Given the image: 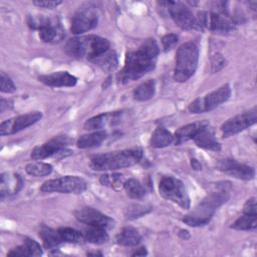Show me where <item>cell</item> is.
<instances>
[{"label": "cell", "instance_id": "obj_12", "mask_svg": "<svg viewBox=\"0 0 257 257\" xmlns=\"http://www.w3.org/2000/svg\"><path fill=\"white\" fill-rule=\"evenodd\" d=\"M257 120V107L253 106L251 109L239 113L228 120H226L221 125V133L224 138L234 136L249 126L256 123Z\"/></svg>", "mask_w": 257, "mask_h": 257}, {"label": "cell", "instance_id": "obj_43", "mask_svg": "<svg viewBox=\"0 0 257 257\" xmlns=\"http://www.w3.org/2000/svg\"><path fill=\"white\" fill-rule=\"evenodd\" d=\"M147 254H148V252H147L146 248H145V247H142V248H140L139 250H137L136 252H134V253L132 254V256H145V255H147Z\"/></svg>", "mask_w": 257, "mask_h": 257}, {"label": "cell", "instance_id": "obj_5", "mask_svg": "<svg viewBox=\"0 0 257 257\" xmlns=\"http://www.w3.org/2000/svg\"><path fill=\"white\" fill-rule=\"evenodd\" d=\"M199 60V48L194 41L183 43L176 52L174 79L185 82L192 77L197 69Z\"/></svg>", "mask_w": 257, "mask_h": 257}, {"label": "cell", "instance_id": "obj_16", "mask_svg": "<svg viewBox=\"0 0 257 257\" xmlns=\"http://www.w3.org/2000/svg\"><path fill=\"white\" fill-rule=\"evenodd\" d=\"M98 16L90 7L79 9L71 19V32L73 34H81L96 27Z\"/></svg>", "mask_w": 257, "mask_h": 257}, {"label": "cell", "instance_id": "obj_41", "mask_svg": "<svg viewBox=\"0 0 257 257\" xmlns=\"http://www.w3.org/2000/svg\"><path fill=\"white\" fill-rule=\"evenodd\" d=\"M12 106H13V102L10 99H4V98L1 99V101H0V111L1 112H4L5 110L12 108Z\"/></svg>", "mask_w": 257, "mask_h": 257}, {"label": "cell", "instance_id": "obj_39", "mask_svg": "<svg viewBox=\"0 0 257 257\" xmlns=\"http://www.w3.org/2000/svg\"><path fill=\"white\" fill-rule=\"evenodd\" d=\"M179 40V37L177 34L174 33H169L166 34L163 38H162V44H163V48L165 51L170 50L172 47H174L177 42Z\"/></svg>", "mask_w": 257, "mask_h": 257}, {"label": "cell", "instance_id": "obj_27", "mask_svg": "<svg viewBox=\"0 0 257 257\" xmlns=\"http://www.w3.org/2000/svg\"><path fill=\"white\" fill-rule=\"evenodd\" d=\"M257 226V212L243 211V214L231 225V228L238 231L255 230Z\"/></svg>", "mask_w": 257, "mask_h": 257}, {"label": "cell", "instance_id": "obj_30", "mask_svg": "<svg viewBox=\"0 0 257 257\" xmlns=\"http://www.w3.org/2000/svg\"><path fill=\"white\" fill-rule=\"evenodd\" d=\"M156 91V82L154 79H148L147 81L142 82L140 85H138L134 92L133 96L134 99L138 101H146L151 99L155 95Z\"/></svg>", "mask_w": 257, "mask_h": 257}, {"label": "cell", "instance_id": "obj_18", "mask_svg": "<svg viewBox=\"0 0 257 257\" xmlns=\"http://www.w3.org/2000/svg\"><path fill=\"white\" fill-rule=\"evenodd\" d=\"M121 115V111H107L99 113L95 116H92L88 118L84 124L83 127L86 131H101L106 125L115 124L119 121Z\"/></svg>", "mask_w": 257, "mask_h": 257}, {"label": "cell", "instance_id": "obj_25", "mask_svg": "<svg viewBox=\"0 0 257 257\" xmlns=\"http://www.w3.org/2000/svg\"><path fill=\"white\" fill-rule=\"evenodd\" d=\"M39 237L41 238L43 246L46 249H54L63 242L58 230L56 231L47 226L41 227L39 231Z\"/></svg>", "mask_w": 257, "mask_h": 257}, {"label": "cell", "instance_id": "obj_17", "mask_svg": "<svg viewBox=\"0 0 257 257\" xmlns=\"http://www.w3.org/2000/svg\"><path fill=\"white\" fill-rule=\"evenodd\" d=\"M73 214L79 222L88 226H100L106 229L113 226V220L110 217L90 207L79 208L75 210Z\"/></svg>", "mask_w": 257, "mask_h": 257}, {"label": "cell", "instance_id": "obj_8", "mask_svg": "<svg viewBox=\"0 0 257 257\" xmlns=\"http://www.w3.org/2000/svg\"><path fill=\"white\" fill-rule=\"evenodd\" d=\"M159 192L163 198L176 203L181 208L190 209V198L181 180L174 177H164L160 181Z\"/></svg>", "mask_w": 257, "mask_h": 257}, {"label": "cell", "instance_id": "obj_11", "mask_svg": "<svg viewBox=\"0 0 257 257\" xmlns=\"http://www.w3.org/2000/svg\"><path fill=\"white\" fill-rule=\"evenodd\" d=\"M159 5L164 6L175 23L185 30H198L197 18L191 9L180 1H161Z\"/></svg>", "mask_w": 257, "mask_h": 257}, {"label": "cell", "instance_id": "obj_45", "mask_svg": "<svg viewBox=\"0 0 257 257\" xmlns=\"http://www.w3.org/2000/svg\"><path fill=\"white\" fill-rule=\"evenodd\" d=\"M87 255H88V256H91V255H93V256H97V255H98V256H102V254H101L100 252H88Z\"/></svg>", "mask_w": 257, "mask_h": 257}, {"label": "cell", "instance_id": "obj_36", "mask_svg": "<svg viewBox=\"0 0 257 257\" xmlns=\"http://www.w3.org/2000/svg\"><path fill=\"white\" fill-rule=\"evenodd\" d=\"M151 211V207L147 206H142V205H134L130 208L126 209V218L128 219H135L143 216L144 214H147L148 212Z\"/></svg>", "mask_w": 257, "mask_h": 257}, {"label": "cell", "instance_id": "obj_15", "mask_svg": "<svg viewBox=\"0 0 257 257\" xmlns=\"http://www.w3.org/2000/svg\"><path fill=\"white\" fill-rule=\"evenodd\" d=\"M216 168L226 175L243 181H249L255 177V170L252 167L233 159L219 160L216 164Z\"/></svg>", "mask_w": 257, "mask_h": 257}, {"label": "cell", "instance_id": "obj_35", "mask_svg": "<svg viewBox=\"0 0 257 257\" xmlns=\"http://www.w3.org/2000/svg\"><path fill=\"white\" fill-rule=\"evenodd\" d=\"M99 182L102 186L111 188V189H119L121 186L123 187V176L118 173L112 174H103L99 178Z\"/></svg>", "mask_w": 257, "mask_h": 257}, {"label": "cell", "instance_id": "obj_33", "mask_svg": "<svg viewBox=\"0 0 257 257\" xmlns=\"http://www.w3.org/2000/svg\"><path fill=\"white\" fill-rule=\"evenodd\" d=\"M53 168L48 163L43 162H33L25 167V171L28 175L33 177H44L51 174Z\"/></svg>", "mask_w": 257, "mask_h": 257}, {"label": "cell", "instance_id": "obj_24", "mask_svg": "<svg viewBox=\"0 0 257 257\" xmlns=\"http://www.w3.org/2000/svg\"><path fill=\"white\" fill-rule=\"evenodd\" d=\"M142 236L134 227H124L115 237V242L121 246H137L140 244Z\"/></svg>", "mask_w": 257, "mask_h": 257}, {"label": "cell", "instance_id": "obj_6", "mask_svg": "<svg viewBox=\"0 0 257 257\" xmlns=\"http://www.w3.org/2000/svg\"><path fill=\"white\" fill-rule=\"evenodd\" d=\"M27 24L39 31V38L45 43H58L65 36V30L56 16L28 15Z\"/></svg>", "mask_w": 257, "mask_h": 257}, {"label": "cell", "instance_id": "obj_4", "mask_svg": "<svg viewBox=\"0 0 257 257\" xmlns=\"http://www.w3.org/2000/svg\"><path fill=\"white\" fill-rule=\"evenodd\" d=\"M229 199V194L227 191L213 192L207 195L196 208L188 215L184 216L183 222L191 227H199L207 225L216 210L226 203Z\"/></svg>", "mask_w": 257, "mask_h": 257}, {"label": "cell", "instance_id": "obj_21", "mask_svg": "<svg viewBox=\"0 0 257 257\" xmlns=\"http://www.w3.org/2000/svg\"><path fill=\"white\" fill-rule=\"evenodd\" d=\"M208 124H210L209 120L204 119V120H199V121H195V122H192V123H188L186 125H183V126L179 127L176 131V133L173 135L174 136V143L176 145H181L185 142L193 140L198 135V133L202 128L207 126Z\"/></svg>", "mask_w": 257, "mask_h": 257}, {"label": "cell", "instance_id": "obj_3", "mask_svg": "<svg viewBox=\"0 0 257 257\" xmlns=\"http://www.w3.org/2000/svg\"><path fill=\"white\" fill-rule=\"evenodd\" d=\"M64 49L71 57L92 61L109 49V41L97 35L79 36L69 39Z\"/></svg>", "mask_w": 257, "mask_h": 257}, {"label": "cell", "instance_id": "obj_2", "mask_svg": "<svg viewBox=\"0 0 257 257\" xmlns=\"http://www.w3.org/2000/svg\"><path fill=\"white\" fill-rule=\"evenodd\" d=\"M143 158L141 148L98 154L90 158L89 167L94 171H115L138 164Z\"/></svg>", "mask_w": 257, "mask_h": 257}, {"label": "cell", "instance_id": "obj_42", "mask_svg": "<svg viewBox=\"0 0 257 257\" xmlns=\"http://www.w3.org/2000/svg\"><path fill=\"white\" fill-rule=\"evenodd\" d=\"M191 166H192V168H193L194 170H196V171L202 170V165H201L200 162H199L198 160H196V159H192V160H191Z\"/></svg>", "mask_w": 257, "mask_h": 257}, {"label": "cell", "instance_id": "obj_13", "mask_svg": "<svg viewBox=\"0 0 257 257\" xmlns=\"http://www.w3.org/2000/svg\"><path fill=\"white\" fill-rule=\"evenodd\" d=\"M41 117H42V112L35 110V111H30V112L6 119L2 121L0 124V135L4 137V136H10V135L16 134L36 123L38 120L41 119Z\"/></svg>", "mask_w": 257, "mask_h": 257}, {"label": "cell", "instance_id": "obj_1", "mask_svg": "<svg viewBox=\"0 0 257 257\" xmlns=\"http://www.w3.org/2000/svg\"><path fill=\"white\" fill-rule=\"evenodd\" d=\"M159 52V45L152 38L145 40L137 50L127 52L124 65L117 73L118 82L126 83L137 80L152 71L156 66Z\"/></svg>", "mask_w": 257, "mask_h": 257}, {"label": "cell", "instance_id": "obj_37", "mask_svg": "<svg viewBox=\"0 0 257 257\" xmlns=\"http://www.w3.org/2000/svg\"><path fill=\"white\" fill-rule=\"evenodd\" d=\"M0 82H1L0 90L2 92L11 93L16 90V86H15L14 82L12 81V79L8 75H6L4 72L0 73Z\"/></svg>", "mask_w": 257, "mask_h": 257}, {"label": "cell", "instance_id": "obj_22", "mask_svg": "<svg viewBox=\"0 0 257 257\" xmlns=\"http://www.w3.org/2000/svg\"><path fill=\"white\" fill-rule=\"evenodd\" d=\"M193 141L199 148L213 151V152L221 151V145L216 140L215 131L213 130V127L210 126V124L202 128L198 133V135L193 139Z\"/></svg>", "mask_w": 257, "mask_h": 257}, {"label": "cell", "instance_id": "obj_40", "mask_svg": "<svg viewBox=\"0 0 257 257\" xmlns=\"http://www.w3.org/2000/svg\"><path fill=\"white\" fill-rule=\"evenodd\" d=\"M61 1H48V0H39V1H33V4L40 8H46V9H53L56 8L58 5H60Z\"/></svg>", "mask_w": 257, "mask_h": 257}, {"label": "cell", "instance_id": "obj_28", "mask_svg": "<svg viewBox=\"0 0 257 257\" xmlns=\"http://www.w3.org/2000/svg\"><path fill=\"white\" fill-rule=\"evenodd\" d=\"M174 142V136L165 127H158L152 134L150 139V146L155 149L168 147Z\"/></svg>", "mask_w": 257, "mask_h": 257}, {"label": "cell", "instance_id": "obj_7", "mask_svg": "<svg viewBox=\"0 0 257 257\" xmlns=\"http://www.w3.org/2000/svg\"><path fill=\"white\" fill-rule=\"evenodd\" d=\"M197 18L198 30L208 28L216 33H228L235 29L237 22L225 12H199Z\"/></svg>", "mask_w": 257, "mask_h": 257}, {"label": "cell", "instance_id": "obj_14", "mask_svg": "<svg viewBox=\"0 0 257 257\" xmlns=\"http://www.w3.org/2000/svg\"><path fill=\"white\" fill-rule=\"evenodd\" d=\"M71 143L70 139L67 136L59 135L55 136L46 143L35 147L31 151V158L35 161L43 160L51 156L62 154L66 152V147Z\"/></svg>", "mask_w": 257, "mask_h": 257}, {"label": "cell", "instance_id": "obj_19", "mask_svg": "<svg viewBox=\"0 0 257 257\" xmlns=\"http://www.w3.org/2000/svg\"><path fill=\"white\" fill-rule=\"evenodd\" d=\"M39 81L53 87H71L77 82V78L68 71H55L49 74L40 75Z\"/></svg>", "mask_w": 257, "mask_h": 257}, {"label": "cell", "instance_id": "obj_32", "mask_svg": "<svg viewBox=\"0 0 257 257\" xmlns=\"http://www.w3.org/2000/svg\"><path fill=\"white\" fill-rule=\"evenodd\" d=\"M123 189L126 195L135 200H140L146 195V189L143 184L139 180L134 178H130L124 181Z\"/></svg>", "mask_w": 257, "mask_h": 257}, {"label": "cell", "instance_id": "obj_10", "mask_svg": "<svg viewBox=\"0 0 257 257\" xmlns=\"http://www.w3.org/2000/svg\"><path fill=\"white\" fill-rule=\"evenodd\" d=\"M231 96V87L228 83L223 84L216 90L202 96L196 98L194 101H192L188 109L192 113H203L210 111L222 103L226 102Z\"/></svg>", "mask_w": 257, "mask_h": 257}, {"label": "cell", "instance_id": "obj_20", "mask_svg": "<svg viewBox=\"0 0 257 257\" xmlns=\"http://www.w3.org/2000/svg\"><path fill=\"white\" fill-rule=\"evenodd\" d=\"M23 186L22 178L15 173H2L0 177V199L17 194Z\"/></svg>", "mask_w": 257, "mask_h": 257}, {"label": "cell", "instance_id": "obj_34", "mask_svg": "<svg viewBox=\"0 0 257 257\" xmlns=\"http://www.w3.org/2000/svg\"><path fill=\"white\" fill-rule=\"evenodd\" d=\"M58 232L60 233V236H61L63 242L73 243V244H81L85 241L84 235L73 228L62 227V228L58 229Z\"/></svg>", "mask_w": 257, "mask_h": 257}, {"label": "cell", "instance_id": "obj_31", "mask_svg": "<svg viewBox=\"0 0 257 257\" xmlns=\"http://www.w3.org/2000/svg\"><path fill=\"white\" fill-rule=\"evenodd\" d=\"M97 66H99L102 70L110 72L113 71L118 65L117 55L114 50L108 49L106 52L92 60Z\"/></svg>", "mask_w": 257, "mask_h": 257}, {"label": "cell", "instance_id": "obj_29", "mask_svg": "<svg viewBox=\"0 0 257 257\" xmlns=\"http://www.w3.org/2000/svg\"><path fill=\"white\" fill-rule=\"evenodd\" d=\"M106 230V228L100 226H88V229H86L83 234L85 241L95 245L106 243L109 239Z\"/></svg>", "mask_w": 257, "mask_h": 257}, {"label": "cell", "instance_id": "obj_38", "mask_svg": "<svg viewBox=\"0 0 257 257\" xmlns=\"http://www.w3.org/2000/svg\"><path fill=\"white\" fill-rule=\"evenodd\" d=\"M226 65V60L224 56L220 53H216L211 58V69L212 72H218L220 71L224 66Z\"/></svg>", "mask_w": 257, "mask_h": 257}, {"label": "cell", "instance_id": "obj_26", "mask_svg": "<svg viewBox=\"0 0 257 257\" xmlns=\"http://www.w3.org/2000/svg\"><path fill=\"white\" fill-rule=\"evenodd\" d=\"M106 139V133L104 131H95L91 134L81 136L77 142L76 146L79 149H90L98 147Z\"/></svg>", "mask_w": 257, "mask_h": 257}, {"label": "cell", "instance_id": "obj_9", "mask_svg": "<svg viewBox=\"0 0 257 257\" xmlns=\"http://www.w3.org/2000/svg\"><path fill=\"white\" fill-rule=\"evenodd\" d=\"M87 188L84 179L78 176H63L56 179L45 181L40 191L43 193H62V194H81Z\"/></svg>", "mask_w": 257, "mask_h": 257}, {"label": "cell", "instance_id": "obj_23", "mask_svg": "<svg viewBox=\"0 0 257 257\" xmlns=\"http://www.w3.org/2000/svg\"><path fill=\"white\" fill-rule=\"evenodd\" d=\"M40 255H42L41 246L31 238H26L21 245L11 249L7 253V256L9 257H29Z\"/></svg>", "mask_w": 257, "mask_h": 257}, {"label": "cell", "instance_id": "obj_44", "mask_svg": "<svg viewBox=\"0 0 257 257\" xmlns=\"http://www.w3.org/2000/svg\"><path fill=\"white\" fill-rule=\"evenodd\" d=\"M179 236L182 237L183 239H189L190 238V234H189V232L187 230H180Z\"/></svg>", "mask_w": 257, "mask_h": 257}]
</instances>
